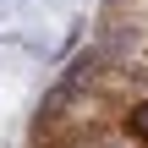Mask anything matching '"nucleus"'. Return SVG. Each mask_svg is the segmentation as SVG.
I'll use <instances>...</instances> for the list:
<instances>
[{
    "label": "nucleus",
    "mask_w": 148,
    "mask_h": 148,
    "mask_svg": "<svg viewBox=\"0 0 148 148\" xmlns=\"http://www.w3.org/2000/svg\"><path fill=\"white\" fill-rule=\"evenodd\" d=\"M126 132H132V137H148V104H137V110L126 115Z\"/></svg>",
    "instance_id": "obj_1"
}]
</instances>
